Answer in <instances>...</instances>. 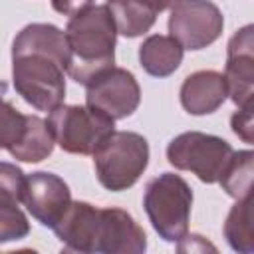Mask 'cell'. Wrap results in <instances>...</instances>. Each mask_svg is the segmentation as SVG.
<instances>
[{
    "instance_id": "ac0fdd59",
    "label": "cell",
    "mask_w": 254,
    "mask_h": 254,
    "mask_svg": "<svg viewBox=\"0 0 254 254\" xmlns=\"http://www.w3.org/2000/svg\"><path fill=\"white\" fill-rule=\"evenodd\" d=\"M252 173H254V153L234 151L218 183L232 198H244L252 194Z\"/></svg>"
},
{
    "instance_id": "44dd1931",
    "label": "cell",
    "mask_w": 254,
    "mask_h": 254,
    "mask_svg": "<svg viewBox=\"0 0 254 254\" xmlns=\"http://www.w3.org/2000/svg\"><path fill=\"white\" fill-rule=\"evenodd\" d=\"M30 222L18 206L0 204V244L28 236Z\"/></svg>"
},
{
    "instance_id": "ba28073f",
    "label": "cell",
    "mask_w": 254,
    "mask_h": 254,
    "mask_svg": "<svg viewBox=\"0 0 254 254\" xmlns=\"http://www.w3.org/2000/svg\"><path fill=\"white\" fill-rule=\"evenodd\" d=\"M85 87V105L105 113L113 121L129 117L141 101V87L125 67L111 65L93 75Z\"/></svg>"
},
{
    "instance_id": "9a60e30c",
    "label": "cell",
    "mask_w": 254,
    "mask_h": 254,
    "mask_svg": "<svg viewBox=\"0 0 254 254\" xmlns=\"http://www.w3.org/2000/svg\"><path fill=\"white\" fill-rule=\"evenodd\" d=\"M107 8L113 16L117 34L125 38L147 34L157 20V12L145 0H107Z\"/></svg>"
},
{
    "instance_id": "52a82bcc",
    "label": "cell",
    "mask_w": 254,
    "mask_h": 254,
    "mask_svg": "<svg viewBox=\"0 0 254 254\" xmlns=\"http://www.w3.org/2000/svg\"><path fill=\"white\" fill-rule=\"evenodd\" d=\"M167 26L169 36L175 38L183 50H202L220 38L224 16L210 0H179L171 8Z\"/></svg>"
},
{
    "instance_id": "5bb4252c",
    "label": "cell",
    "mask_w": 254,
    "mask_h": 254,
    "mask_svg": "<svg viewBox=\"0 0 254 254\" xmlns=\"http://www.w3.org/2000/svg\"><path fill=\"white\" fill-rule=\"evenodd\" d=\"M183 46L175 38L153 34L139 46V62L149 75L167 77L179 69L183 62Z\"/></svg>"
},
{
    "instance_id": "8992f818",
    "label": "cell",
    "mask_w": 254,
    "mask_h": 254,
    "mask_svg": "<svg viewBox=\"0 0 254 254\" xmlns=\"http://www.w3.org/2000/svg\"><path fill=\"white\" fill-rule=\"evenodd\" d=\"M232 153L228 141L200 131L181 133L167 145V159L175 169L190 171L208 185L218 183Z\"/></svg>"
},
{
    "instance_id": "9c48e42d",
    "label": "cell",
    "mask_w": 254,
    "mask_h": 254,
    "mask_svg": "<svg viewBox=\"0 0 254 254\" xmlns=\"http://www.w3.org/2000/svg\"><path fill=\"white\" fill-rule=\"evenodd\" d=\"M22 202L40 224L54 228L69 206L71 192L62 177L48 171H36L26 175Z\"/></svg>"
},
{
    "instance_id": "30bf717a",
    "label": "cell",
    "mask_w": 254,
    "mask_h": 254,
    "mask_svg": "<svg viewBox=\"0 0 254 254\" xmlns=\"http://www.w3.org/2000/svg\"><path fill=\"white\" fill-rule=\"evenodd\" d=\"M224 81L234 105L244 107L254 99V26L246 24L228 42Z\"/></svg>"
},
{
    "instance_id": "6da1fadb",
    "label": "cell",
    "mask_w": 254,
    "mask_h": 254,
    "mask_svg": "<svg viewBox=\"0 0 254 254\" xmlns=\"http://www.w3.org/2000/svg\"><path fill=\"white\" fill-rule=\"evenodd\" d=\"M69 48L65 32L54 24H28L12 42V83L38 111H52L65 97Z\"/></svg>"
},
{
    "instance_id": "8fae6325",
    "label": "cell",
    "mask_w": 254,
    "mask_h": 254,
    "mask_svg": "<svg viewBox=\"0 0 254 254\" xmlns=\"http://www.w3.org/2000/svg\"><path fill=\"white\" fill-rule=\"evenodd\" d=\"M101 208L93 206L85 200H71L65 208L64 216L52 228L64 250L93 254L97 250V234H99Z\"/></svg>"
},
{
    "instance_id": "cb8c5ba5",
    "label": "cell",
    "mask_w": 254,
    "mask_h": 254,
    "mask_svg": "<svg viewBox=\"0 0 254 254\" xmlns=\"http://www.w3.org/2000/svg\"><path fill=\"white\" fill-rule=\"evenodd\" d=\"M95 0H52V6L56 12L64 14V16H75L81 10L93 6Z\"/></svg>"
},
{
    "instance_id": "d4e9b609",
    "label": "cell",
    "mask_w": 254,
    "mask_h": 254,
    "mask_svg": "<svg viewBox=\"0 0 254 254\" xmlns=\"http://www.w3.org/2000/svg\"><path fill=\"white\" fill-rule=\"evenodd\" d=\"M145 2H147V4H149V6H151V8H153L157 14H159V12H163V10L173 8V6H175L179 0H145Z\"/></svg>"
},
{
    "instance_id": "e0dca14e",
    "label": "cell",
    "mask_w": 254,
    "mask_h": 254,
    "mask_svg": "<svg viewBox=\"0 0 254 254\" xmlns=\"http://www.w3.org/2000/svg\"><path fill=\"white\" fill-rule=\"evenodd\" d=\"M54 145H56V141L48 129L46 119H42L38 115H28V131H26L22 143L16 145L10 151V155L22 163H40L52 155Z\"/></svg>"
},
{
    "instance_id": "7c38bea8",
    "label": "cell",
    "mask_w": 254,
    "mask_h": 254,
    "mask_svg": "<svg viewBox=\"0 0 254 254\" xmlns=\"http://www.w3.org/2000/svg\"><path fill=\"white\" fill-rule=\"evenodd\" d=\"M147 248L145 230L135 218L117 206L101 208L97 250L103 254H141Z\"/></svg>"
},
{
    "instance_id": "2e32d148",
    "label": "cell",
    "mask_w": 254,
    "mask_h": 254,
    "mask_svg": "<svg viewBox=\"0 0 254 254\" xmlns=\"http://www.w3.org/2000/svg\"><path fill=\"white\" fill-rule=\"evenodd\" d=\"M254 198L252 194L238 198L224 220V236L232 250L242 254L254 252Z\"/></svg>"
},
{
    "instance_id": "ffe728a7",
    "label": "cell",
    "mask_w": 254,
    "mask_h": 254,
    "mask_svg": "<svg viewBox=\"0 0 254 254\" xmlns=\"http://www.w3.org/2000/svg\"><path fill=\"white\" fill-rule=\"evenodd\" d=\"M26 175L20 167L8 161H0V204L18 206L24 194Z\"/></svg>"
},
{
    "instance_id": "d6986e66",
    "label": "cell",
    "mask_w": 254,
    "mask_h": 254,
    "mask_svg": "<svg viewBox=\"0 0 254 254\" xmlns=\"http://www.w3.org/2000/svg\"><path fill=\"white\" fill-rule=\"evenodd\" d=\"M28 131V115L20 113L10 101L0 99V149L8 153L22 143Z\"/></svg>"
},
{
    "instance_id": "5b68a950",
    "label": "cell",
    "mask_w": 254,
    "mask_h": 254,
    "mask_svg": "<svg viewBox=\"0 0 254 254\" xmlns=\"http://www.w3.org/2000/svg\"><path fill=\"white\" fill-rule=\"evenodd\" d=\"M48 129L54 141L73 155H93L101 141L115 131V121L87 105H58L50 111Z\"/></svg>"
},
{
    "instance_id": "7a4b0ae2",
    "label": "cell",
    "mask_w": 254,
    "mask_h": 254,
    "mask_svg": "<svg viewBox=\"0 0 254 254\" xmlns=\"http://www.w3.org/2000/svg\"><path fill=\"white\" fill-rule=\"evenodd\" d=\"M65 40L69 48L65 73L81 85L115 64L117 30L107 4L89 6L71 16L65 26Z\"/></svg>"
},
{
    "instance_id": "3957f363",
    "label": "cell",
    "mask_w": 254,
    "mask_h": 254,
    "mask_svg": "<svg viewBox=\"0 0 254 254\" xmlns=\"http://www.w3.org/2000/svg\"><path fill=\"white\" fill-rule=\"evenodd\" d=\"M149 165V143L133 131H113L93 151L97 181L111 192L131 189Z\"/></svg>"
},
{
    "instance_id": "603a6c76",
    "label": "cell",
    "mask_w": 254,
    "mask_h": 254,
    "mask_svg": "<svg viewBox=\"0 0 254 254\" xmlns=\"http://www.w3.org/2000/svg\"><path fill=\"white\" fill-rule=\"evenodd\" d=\"M206 252V250H212L216 252V248L206 240L202 238L200 234H185L181 240H179V252Z\"/></svg>"
},
{
    "instance_id": "277c9868",
    "label": "cell",
    "mask_w": 254,
    "mask_h": 254,
    "mask_svg": "<svg viewBox=\"0 0 254 254\" xmlns=\"http://www.w3.org/2000/svg\"><path fill=\"white\" fill-rule=\"evenodd\" d=\"M143 206L155 232L167 242H179L189 232L192 189L183 177L163 173L145 187Z\"/></svg>"
},
{
    "instance_id": "4fadbf2b",
    "label": "cell",
    "mask_w": 254,
    "mask_h": 254,
    "mask_svg": "<svg viewBox=\"0 0 254 254\" xmlns=\"http://www.w3.org/2000/svg\"><path fill=\"white\" fill-rule=\"evenodd\" d=\"M228 97L226 81L220 71L200 69L185 77L181 85V105L190 115L214 113Z\"/></svg>"
},
{
    "instance_id": "7402d4cb",
    "label": "cell",
    "mask_w": 254,
    "mask_h": 254,
    "mask_svg": "<svg viewBox=\"0 0 254 254\" xmlns=\"http://www.w3.org/2000/svg\"><path fill=\"white\" fill-rule=\"evenodd\" d=\"M230 127L232 131L248 145L254 143V121H252V103L238 107V111L232 113L230 117Z\"/></svg>"
}]
</instances>
